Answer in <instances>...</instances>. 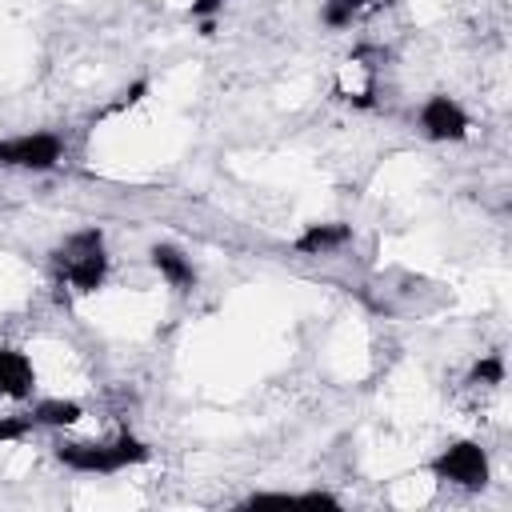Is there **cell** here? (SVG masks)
<instances>
[{
	"label": "cell",
	"instance_id": "obj_3",
	"mask_svg": "<svg viewBox=\"0 0 512 512\" xmlns=\"http://www.w3.org/2000/svg\"><path fill=\"white\" fill-rule=\"evenodd\" d=\"M388 52L364 44L356 48L340 68H336V96L348 100L352 108H376V92H380V64Z\"/></svg>",
	"mask_w": 512,
	"mask_h": 512
},
{
	"label": "cell",
	"instance_id": "obj_2",
	"mask_svg": "<svg viewBox=\"0 0 512 512\" xmlns=\"http://www.w3.org/2000/svg\"><path fill=\"white\" fill-rule=\"evenodd\" d=\"M152 452L144 440H136L128 428L108 436V440H60L56 444V460L72 472H92V476H112L124 472L132 464H144Z\"/></svg>",
	"mask_w": 512,
	"mask_h": 512
},
{
	"label": "cell",
	"instance_id": "obj_11",
	"mask_svg": "<svg viewBox=\"0 0 512 512\" xmlns=\"http://www.w3.org/2000/svg\"><path fill=\"white\" fill-rule=\"evenodd\" d=\"M368 8H372V0H324V4H320V24L332 28V32H344V28H352Z\"/></svg>",
	"mask_w": 512,
	"mask_h": 512
},
{
	"label": "cell",
	"instance_id": "obj_5",
	"mask_svg": "<svg viewBox=\"0 0 512 512\" xmlns=\"http://www.w3.org/2000/svg\"><path fill=\"white\" fill-rule=\"evenodd\" d=\"M64 160V140L56 132H20L0 140V164L20 172H48Z\"/></svg>",
	"mask_w": 512,
	"mask_h": 512
},
{
	"label": "cell",
	"instance_id": "obj_12",
	"mask_svg": "<svg viewBox=\"0 0 512 512\" xmlns=\"http://www.w3.org/2000/svg\"><path fill=\"white\" fill-rule=\"evenodd\" d=\"M468 384H472V388H500V384H504V356H500V352L480 356V360L472 364V372H468Z\"/></svg>",
	"mask_w": 512,
	"mask_h": 512
},
{
	"label": "cell",
	"instance_id": "obj_7",
	"mask_svg": "<svg viewBox=\"0 0 512 512\" xmlns=\"http://www.w3.org/2000/svg\"><path fill=\"white\" fill-rule=\"evenodd\" d=\"M148 260H152V268L160 272V280L168 288H176V292H192L196 288V264H192V256L184 248H176V244H152Z\"/></svg>",
	"mask_w": 512,
	"mask_h": 512
},
{
	"label": "cell",
	"instance_id": "obj_4",
	"mask_svg": "<svg viewBox=\"0 0 512 512\" xmlns=\"http://www.w3.org/2000/svg\"><path fill=\"white\" fill-rule=\"evenodd\" d=\"M432 476L468 492H480L488 484V452L476 440H452L448 448H440V456L432 460Z\"/></svg>",
	"mask_w": 512,
	"mask_h": 512
},
{
	"label": "cell",
	"instance_id": "obj_6",
	"mask_svg": "<svg viewBox=\"0 0 512 512\" xmlns=\"http://www.w3.org/2000/svg\"><path fill=\"white\" fill-rule=\"evenodd\" d=\"M416 124H420V132H424L428 140L444 144V140H464L472 120H468V112L460 108V100H452V96L436 92V96H428V100L420 104Z\"/></svg>",
	"mask_w": 512,
	"mask_h": 512
},
{
	"label": "cell",
	"instance_id": "obj_1",
	"mask_svg": "<svg viewBox=\"0 0 512 512\" xmlns=\"http://www.w3.org/2000/svg\"><path fill=\"white\" fill-rule=\"evenodd\" d=\"M52 272L56 284L88 296L108 280V248H104V232L100 228H80L72 236H64V244L52 252Z\"/></svg>",
	"mask_w": 512,
	"mask_h": 512
},
{
	"label": "cell",
	"instance_id": "obj_9",
	"mask_svg": "<svg viewBox=\"0 0 512 512\" xmlns=\"http://www.w3.org/2000/svg\"><path fill=\"white\" fill-rule=\"evenodd\" d=\"M352 240V224H308L296 236V252L304 256H332Z\"/></svg>",
	"mask_w": 512,
	"mask_h": 512
},
{
	"label": "cell",
	"instance_id": "obj_8",
	"mask_svg": "<svg viewBox=\"0 0 512 512\" xmlns=\"http://www.w3.org/2000/svg\"><path fill=\"white\" fill-rule=\"evenodd\" d=\"M36 388V368L24 352L0 348V396L4 400H28Z\"/></svg>",
	"mask_w": 512,
	"mask_h": 512
},
{
	"label": "cell",
	"instance_id": "obj_10",
	"mask_svg": "<svg viewBox=\"0 0 512 512\" xmlns=\"http://www.w3.org/2000/svg\"><path fill=\"white\" fill-rule=\"evenodd\" d=\"M28 416H32L36 428H72V424H80L84 404L80 400H64V396H44V400H36L28 408Z\"/></svg>",
	"mask_w": 512,
	"mask_h": 512
}]
</instances>
